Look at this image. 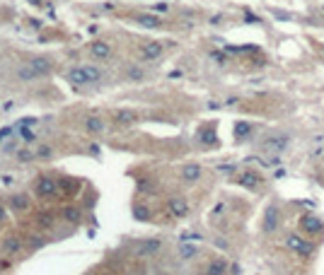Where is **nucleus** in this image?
I'll use <instances>...</instances> for the list:
<instances>
[{"label": "nucleus", "mask_w": 324, "mask_h": 275, "mask_svg": "<svg viewBox=\"0 0 324 275\" xmlns=\"http://www.w3.org/2000/svg\"><path fill=\"white\" fill-rule=\"evenodd\" d=\"M133 218H136V220L147 222L150 220V210H147L146 205H136V208H133Z\"/></svg>", "instance_id": "23"}, {"label": "nucleus", "mask_w": 324, "mask_h": 275, "mask_svg": "<svg viewBox=\"0 0 324 275\" xmlns=\"http://www.w3.org/2000/svg\"><path fill=\"white\" fill-rule=\"evenodd\" d=\"M201 174H204L201 165H184V166H181V171H179V176H181L184 181H189V184L199 181V179H201Z\"/></svg>", "instance_id": "12"}, {"label": "nucleus", "mask_w": 324, "mask_h": 275, "mask_svg": "<svg viewBox=\"0 0 324 275\" xmlns=\"http://www.w3.org/2000/svg\"><path fill=\"white\" fill-rule=\"evenodd\" d=\"M2 220H7V205H2V203H0V222Z\"/></svg>", "instance_id": "30"}, {"label": "nucleus", "mask_w": 324, "mask_h": 275, "mask_svg": "<svg viewBox=\"0 0 324 275\" xmlns=\"http://www.w3.org/2000/svg\"><path fill=\"white\" fill-rule=\"evenodd\" d=\"M10 266H12V263H10V261H0V271H7V268H10Z\"/></svg>", "instance_id": "33"}, {"label": "nucleus", "mask_w": 324, "mask_h": 275, "mask_svg": "<svg viewBox=\"0 0 324 275\" xmlns=\"http://www.w3.org/2000/svg\"><path fill=\"white\" fill-rule=\"evenodd\" d=\"M5 136H7V138L12 136V128H10V126H7V128H2V131H0V140H2V138H5Z\"/></svg>", "instance_id": "31"}, {"label": "nucleus", "mask_w": 324, "mask_h": 275, "mask_svg": "<svg viewBox=\"0 0 324 275\" xmlns=\"http://www.w3.org/2000/svg\"><path fill=\"white\" fill-rule=\"evenodd\" d=\"M223 210H225V205H223V203H218V205H215V215H220Z\"/></svg>", "instance_id": "34"}, {"label": "nucleus", "mask_w": 324, "mask_h": 275, "mask_svg": "<svg viewBox=\"0 0 324 275\" xmlns=\"http://www.w3.org/2000/svg\"><path fill=\"white\" fill-rule=\"evenodd\" d=\"M237 184L244 186V189H257V186L262 184V179H259V174H254V171H244V174L237 176Z\"/></svg>", "instance_id": "16"}, {"label": "nucleus", "mask_w": 324, "mask_h": 275, "mask_svg": "<svg viewBox=\"0 0 324 275\" xmlns=\"http://www.w3.org/2000/svg\"><path fill=\"white\" fill-rule=\"evenodd\" d=\"M204 275H228V263L225 261H210Z\"/></svg>", "instance_id": "18"}, {"label": "nucleus", "mask_w": 324, "mask_h": 275, "mask_svg": "<svg viewBox=\"0 0 324 275\" xmlns=\"http://www.w3.org/2000/svg\"><path fill=\"white\" fill-rule=\"evenodd\" d=\"M300 227H302L305 232H312V234H315V232L322 229V222L317 220V218H312V215H305V218L300 220Z\"/></svg>", "instance_id": "17"}, {"label": "nucleus", "mask_w": 324, "mask_h": 275, "mask_svg": "<svg viewBox=\"0 0 324 275\" xmlns=\"http://www.w3.org/2000/svg\"><path fill=\"white\" fill-rule=\"evenodd\" d=\"M29 65L34 68V73H36L39 78H46V75L51 73V60H49L46 55H34V58H29Z\"/></svg>", "instance_id": "7"}, {"label": "nucleus", "mask_w": 324, "mask_h": 275, "mask_svg": "<svg viewBox=\"0 0 324 275\" xmlns=\"http://www.w3.org/2000/svg\"><path fill=\"white\" fill-rule=\"evenodd\" d=\"M143 27H150V29H155V27H160L162 22H160V17H155V15H138L136 17Z\"/></svg>", "instance_id": "20"}, {"label": "nucleus", "mask_w": 324, "mask_h": 275, "mask_svg": "<svg viewBox=\"0 0 324 275\" xmlns=\"http://www.w3.org/2000/svg\"><path fill=\"white\" fill-rule=\"evenodd\" d=\"M128 78H131V80H141V78H143V73H141L138 68H133V70H128Z\"/></svg>", "instance_id": "29"}, {"label": "nucleus", "mask_w": 324, "mask_h": 275, "mask_svg": "<svg viewBox=\"0 0 324 275\" xmlns=\"http://www.w3.org/2000/svg\"><path fill=\"white\" fill-rule=\"evenodd\" d=\"M278 229V208L276 205H268L264 210V232H276Z\"/></svg>", "instance_id": "10"}, {"label": "nucleus", "mask_w": 324, "mask_h": 275, "mask_svg": "<svg viewBox=\"0 0 324 275\" xmlns=\"http://www.w3.org/2000/svg\"><path fill=\"white\" fill-rule=\"evenodd\" d=\"M247 131H249V126H247V123H237V138L247 136Z\"/></svg>", "instance_id": "28"}, {"label": "nucleus", "mask_w": 324, "mask_h": 275, "mask_svg": "<svg viewBox=\"0 0 324 275\" xmlns=\"http://www.w3.org/2000/svg\"><path fill=\"white\" fill-rule=\"evenodd\" d=\"M88 51L94 60H109V58H112V46H109L107 41H94Z\"/></svg>", "instance_id": "6"}, {"label": "nucleus", "mask_w": 324, "mask_h": 275, "mask_svg": "<svg viewBox=\"0 0 324 275\" xmlns=\"http://www.w3.org/2000/svg\"><path fill=\"white\" fill-rule=\"evenodd\" d=\"M39 224H41V227H51V224H54V215H49V213L39 215Z\"/></svg>", "instance_id": "27"}, {"label": "nucleus", "mask_w": 324, "mask_h": 275, "mask_svg": "<svg viewBox=\"0 0 324 275\" xmlns=\"http://www.w3.org/2000/svg\"><path fill=\"white\" fill-rule=\"evenodd\" d=\"M17 136L22 138V140H25V142H34V140H36V133H34V131H29V128H27V126H22V128H20V133H17Z\"/></svg>", "instance_id": "26"}, {"label": "nucleus", "mask_w": 324, "mask_h": 275, "mask_svg": "<svg viewBox=\"0 0 324 275\" xmlns=\"http://www.w3.org/2000/svg\"><path fill=\"white\" fill-rule=\"evenodd\" d=\"M102 70L99 68H94V65H80V68H70L68 73H65V80L70 84H92V82H99L102 80Z\"/></svg>", "instance_id": "1"}, {"label": "nucleus", "mask_w": 324, "mask_h": 275, "mask_svg": "<svg viewBox=\"0 0 324 275\" xmlns=\"http://www.w3.org/2000/svg\"><path fill=\"white\" fill-rule=\"evenodd\" d=\"M160 248H162V242H160V239H143V242L138 244V248H136V253L143 256V258H147V256L160 253Z\"/></svg>", "instance_id": "5"}, {"label": "nucleus", "mask_w": 324, "mask_h": 275, "mask_svg": "<svg viewBox=\"0 0 324 275\" xmlns=\"http://www.w3.org/2000/svg\"><path fill=\"white\" fill-rule=\"evenodd\" d=\"M160 55H162V44H157V41H146L141 46V58L143 60H157Z\"/></svg>", "instance_id": "9"}, {"label": "nucleus", "mask_w": 324, "mask_h": 275, "mask_svg": "<svg viewBox=\"0 0 324 275\" xmlns=\"http://www.w3.org/2000/svg\"><path fill=\"white\" fill-rule=\"evenodd\" d=\"M51 157H54V147L41 145V147L36 150V160H51Z\"/></svg>", "instance_id": "24"}, {"label": "nucleus", "mask_w": 324, "mask_h": 275, "mask_svg": "<svg viewBox=\"0 0 324 275\" xmlns=\"http://www.w3.org/2000/svg\"><path fill=\"white\" fill-rule=\"evenodd\" d=\"M34 191H36V195H41V198H54L59 193V184L51 176H39L36 184H34Z\"/></svg>", "instance_id": "2"}, {"label": "nucleus", "mask_w": 324, "mask_h": 275, "mask_svg": "<svg viewBox=\"0 0 324 275\" xmlns=\"http://www.w3.org/2000/svg\"><path fill=\"white\" fill-rule=\"evenodd\" d=\"M286 247L291 248V251H295L297 256H310V253H312V248H315L310 242H305V239H302V237H297V234H291V237L286 239Z\"/></svg>", "instance_id": "3"}, {"label": "nucleus", "mask_w": 324, "mask_h": 275, "mask_svg": "<svg viewBox=\"0 0 324 275\" xmlns=\"http://www.w3.org/2000/svg\"><path fill=\"white\" fill-rule=\"evenodd\" d=\"M199 253V247H194V244H181L179 247V258L181 261H189V258H194Z\"/></svg>", "instance_id": "19"}, {"label": "nucleus", "mask_w": 324, "mask_h": 275, "mask_svg": "<svg viewBox=\"0 0 324 275\" xmlns=\"http://www.w3.org/2000/svg\"><path fill=\"white\" fill-rule=\"evenodd\" d=\"M22 247H25V244H22V239H20L17 234H10V237L2 239V251H5V253H20Z\"/></svg>", "instance_id": "15"}, {"label": "nucleus", "mask_w": 324, "mask_h": 275, "mask_svg": "<svg viewBox=\"0 0 324 275\" xmlns=\"http://www.w3.org/2000/svg\"><path fill=\"white\" fill-rule=\"evenodd\" d=\"M60 218L65 222H70V224H78L83 220V210L75 208V205H65V208H60Z\"/></svg>", "instance_id": "14"}, {"label": "nucleus", "mask_w": 324, "mask_h": 275, "mask_svg": "<svg viewBox=\"0 0 324 275\" xmlns=\"http://www.w3.org/2000/svg\"><path fill=\"white\" fill-rule=\"evenodd\" d=\"M85 133H89V136H102L104 133V121L99 116H88L85 118Z\"/></svg>", "instance_id": "13"}, {"label": "nucleus", "mask_w": 324, "mask_h": 275, "mask_svg": "<svg viewBox=\"0 0 324 275\" xmlns=\"http://www.w3.org/2000/svg\"><path fill=\"white\" fill-rule=\"evenodd\" d=\"M17 75H20V80H27V82H31V80H36V78H39V75L34 73V68H31L29 63H27V65H22V68L17 70Z\"/></svg>", "instance_id": "22"}, {"label": "nucleus", "mask_w": 324, "mask_h": 275, "mask_svg": "<svg viewBox=\"0 0 324 275\" xmlns=\"http://www.w3.org/2000/svg\"><path fill=\"white\" fill-rule=\"evenodd\" d=\"M114 118H117V123H121V126H131L136 121V113H131V111H117Z\"/></svg>", "instance_id": "21"}, {"label": "nucleus", "mask_w": 324, "mask_h": 275, "mask_svg": "<svg viewBox=\"0 0 324 275\" xmlns=\"http://www.w3.org/2000/svg\"><path fill=\"white\" fill-rule=\"evenodd\" d=\"M286 145H288V138L286 136H273V138H268V140L262 142V150H264V152H273V155H278V152L286 150Z\"/></svg>", "instance_id": "4"}, {"label": "nucleus", "mask_w": 324, "mask_h": 275, "mask_svg": "<svg viewBox=\"0 0 324 275\" xmlns=\"http://www.w3.org/2000/svg\"><path fill=\"white\" fill-rule=\"evenodd\" d=\"M29 205H31V198L27 193H15L10 198V210H15V213H25V210H29Z\"/></svg>", "instance_id": "11"}, {"label": "nucleus", "mask_w": 324, "mask_h": 275, "mask_svg": "<svg viewBox=\"0 0 324 275\" xmlns=\"http://www.w3.org/2000/svg\"><path fill=\"white\" fill-rule=\"evenodd\" d=\"M167 210L172 213V218H186L189 215V203L184 200V198H170V203H167Z\"/></svg>", "instance_id": "8"}, {"label": "nucleus", "mask_w": 324, "mask_h": 275, "mask_svg": "<svg viewBox=\"0 0 324 275\" xmlns=\"http://www.w3.org/2000/svg\"><path fill=\"white\" fill-rule=\"evenodd\" d=\"M17 160L20 162H31V160H36V152L34 150H27V147L25 150H17Z\"/></svg>", "instance_id": "25"}, {"label": "nucleus", "mask_w": 324, "mask_h": 275, "mask_svg": "<svg viewBox=\"0 0 324 275\" xmlns=\"http://www.w3.org/2000/svg\"><path fill=\"white\" fill-rule=\"evenodd\" d=\"M215 247H218V248H228V242H225V239H215Z\"/></svg>", "instance_id": "32"}]
</instances>
